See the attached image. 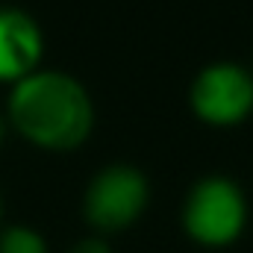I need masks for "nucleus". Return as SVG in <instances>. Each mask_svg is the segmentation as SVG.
<instances>
[{
    "label": "nucleus",
    "instance_id": "20e7f679",
    "mask_svg": "<svg viewBox=\"0 0 253 253\" xmlns=\"http://www.w3.org/2000/svg\"><path fill=\"white\" fill-rule=\"evenodd\" d=\"M191 109L212 126L242 124L253 112V74L236 62L206 65L189 91Z\"/></svg>",
    "mask_w": 253,
    "mask_h": 253
},
{
    "label": "nucleus",
    "instance_id": "39448f33",
    "mask_svg": "<svg viewBox=\"0 0 253 253\" xmlns=\"http://www.w3.org/2000/svg\"><path fill=\"white\" fill-rule=\"evenodd\" d=\"M44 39L21 9H0V83H18L42 62Z\"/></svg>",
    "mask_w": 253,
    "mask_h": 253
},
{
    "label": "nucleus",
    "instance_id": "6e6552de",
    "mask_svg": "<svg viewBox=\"0 0 253 253\" xmlns=\"http://www.w3.org/2000/svg\"><path fill=\"white\" fill-rule=\"evenodd\" d=\"M6 126H9V121H6V118L0 115V144L6 141Z\"/></svg>",
    "mask_w": 253,
    "mask_h": 253
},
{
    "label": "nucleus",
    "instance_id": "0eeeda50",
    "mask_svg": "<svg viewBox=\"0 0 253 253\" xmlns=\"http://www.w3.org/2000/svg\"><path fill=\"white\" fill-rule=\"evenodd\" d=\"M68 253H112V251H109V245L103 239H83V242H77Z\"/></svg>",
    "mask_w": 253,
    "mask_h": 253
},
{
    "label": "nucleus",
    "instance_id": "f03ea898",
    "mask_svg": "<svg viewBox=\"0 0 253 253\" xmlns=\"http://www.w3.org/2000/svg\"><path fill=\"white\" fill-rule=\"evenodd\" d=\"M186 233L203 248L233 245L248 224V200L227 177H206L191 189L183 209Z\"/></svg>",
    "mask_w": 253,
    "mask_h": 253
},
{
    "label": "nucleus",
    "instance_id": "7ed1b4c3",
    "mask_svg": "<svg viewBox=\"0 0 253 253\" xmlns=\"http://www.w3.org/2000/svg\"><path fill=\"white\" fill-rule=\"evenodd\" d=\"M147 200H150V186L138 168L109 165L88 183L83 212L94 230L118 233L144 215Z\"/></svg>",
    "mask_w": 253,
    "mask_h": 253
},
{
    "label": "nucleus",
    "instance_id": "423d86ee",
    "mask_svg": "<svg viewBox=\"0 0 253 253\" xmlns=\"http://www.w3.org/2000/svg\"><path fill=\"white\" fill-rule=\"evenodd\" d=\"M0 253H47V242L27 224L0 227Z\"/></svg>",
    "mask_w": 253,
    "mask_h": 253
},
{
    "label": "nucleus",
    "instance_id": "f257e3e1",
    "mask_svg": "<svg viewBox=\"0 0 253 253\" xmlns=\"http://www.w3.org/2000/svg\"><path fill=\"white\" fill-rule=\"evenodd\" d=\"M6 121L30 144L42 150H74L94 126V103L80 80L62 71H33L12 83Z\"/></svg>",
    "mask_w": 253,
    "mask_h": 253
},
{
    "label": "nucleus",
    "instance_id": "1a4fd4ad",
    "mask_svg": "<svg viewBox=\"0 0 253 253\" xmlns=\"http://www.w3.org/2000/svg\"><path fill=\"white\" fill-rule=\"evenodd\" d=\"M0 224H3V197H0Z\"/></svg>",
    "mask_w": 253,
    "mask_h": 253
}]
</instances>
